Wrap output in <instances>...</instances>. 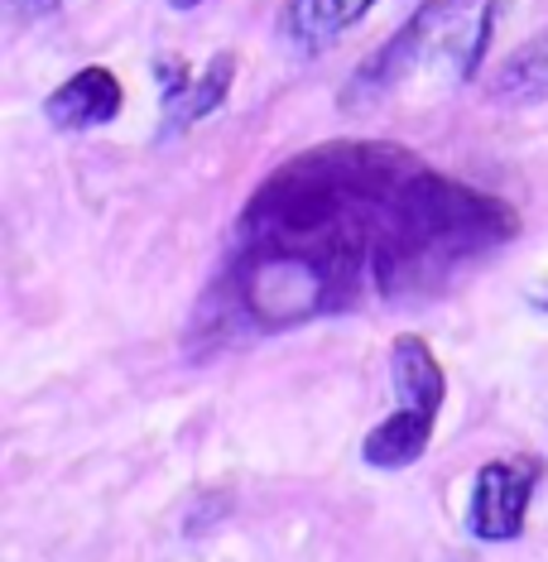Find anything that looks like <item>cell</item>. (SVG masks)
<instances>
[{"mask_svg": "<svg viewBox=\"0 0 548 562\" xmlns=\"http://www.w3.org/2000/svg\"><path fill=\"white\" fill-rule=\"evenodd\" d=\"M491 30L495 0H424V10H414V20L351 72L342 87V111H376L433 78L448 87L477 78Z\"/></svg>", "mask_w": 548, "mask_h": 562, "instance_id": "cell-2", "label": "cell"}, {"mask_svg": "<svg viewBox=\"0 0 548 562\" xmlns=\"http://www.w3.org/2000/svg\"><path fill=\"white\" fill-rule=\"evenodd\" d=\"M491 92H495V101H510V106L548 101V30L525 40L510 58H501Z\"/></svg>", "mask_w": 548, "mask_h": 562, "instance_id": "cell-8", "label": "cell"}, {"mask_svg": "<svg viewBox=\"0 0 548 562\" xmlns=\"http://www.w3.org/2000/svg\"><path fill=\"white\" fill-rule=\"evenodd\" d=\"M125 106L121 78L111 68H82L44 101V116L54 131H92V125L116 121Z\"/></svg>", "mask_w": 548, "mask_h": 562, "instance_id": "cell-5", "label": "cell"}, {"mask_svg": "<svg viewBox=\"0 0 548 562\" xmlns=\"http://www.w3.org/2000/svg\"><path fill=\"white\" fill-rule=\"evenodd\" d=\"M371 5L376 0H289L284 20H279V34H284V44L299 48V54H323L356 20H366Z\"/></svg>", "mask_w": 548, "mask_h": 562, "instance_id": "cell-6", "label": "cell"}, {"mask_svg": "<svg viewBox=\"0 0 548 562\" xmlns=\"http://www.w3.org/2000/svg\"><path fill=\"white\" fill-rule=\"evenodd\" d=\"M390 380H394V414L361 438V462L371 471H404L428 452L433 428L443 414V394H448V375H443L438 356L418 331H400L390 347Z\"/></svg>", "mask_w": 548, "mask_h": 562, "instance_id": "cell-3", "label": "cell"}, {"mask_svg": "<svg viewBox=\"0 0 548 562\" xmlns=\"http://www.w3.org/2000/svg\"><path fill=\"white\" fill-rule=\"evenodd\" d=\"M529 303H534V308H539V313H548V279H544L539 289H529Z\"/></svg>", "mask_w": 548, "mask_h": 562, "instance_id": "cell-10", "label": "cell"}, {"mask_svg": "<svg viewBox=\"0 0 548 562\" xmlns=\"http://www.w3.org/2000/svg\"><path fill=\"white\" fill-rule=\"evenodd\" d=\"M174 10H193V5H202V0H169Z\"/></svg>", "mask_w": 548, "mask_h": 562, "instance_id": "cell-11", "label": "cell"}, {"mask_svg": "<svg viewBox=\"0 0 548 562\" xmlns=\"http://www.w3.org/2000/svg\"><path fill=\"white\" fill-rule=\"evenodd\" d=\"M544 481L539 457H505L487 462L471 481L467 501V533L481 543H515L529 524V501Z\"/></svg>", "mask_w": 548, "mask_h": 562, "instance_id": "cell-4", "label": "cell"}, {"mask_svg": "<svg viewBox=\"0 0 548 562\" xmlns=\"http://www.w3.org/2000/svg\"><path fill=\"white\" fill-rule=\"evenodd\" d=\"M20 10H34V15H48V10H58L63 0H15Z\"/></svg>", "mask_w": 548, "mask_h": 562, "instance_id": "cell-9", "label": "cell"}, {"mask_svg": "<svg viewBox=\"0 0 548 562\" xmlns=\"http://www.w3.org/2000/svg\"><path fill=\"white\" fill-rule=\"evenodd\" d=\"M232 82H236V54H212L208 68H202L198 78L164 106V135H178V131H188V125L208 121L212 111L226 101Z\"/></svg>", "mask_w": 548, "mask_h": 562, "instance_id": "cell-7", "label": "cell"}, {"mask_svg": "<svg viewBox=\"0 0 548 562\" xmlns=\"http://www.w3.org/2000/svg\"><path fill=\"white\" fill-rule=\"evenodd\" d=\"M519 236V212L390 139H327L284 159L232 226L202 337H279L371 303L448 293Z\"/></svg>", "mask_w": 548, "mask_h": 562, "instance_id": "cell-1", "label": "cell"}]
</instances>
